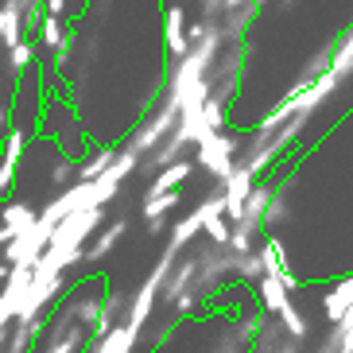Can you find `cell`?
<instances>
[{"mask_svg": "<svg viewBox=\"0 0 353 353\" xmlns=\"http://www.w3.org/2000/svg\"><path fill=\"white\" fill-rule=\"evenodd\" d=\"M237 148L241 140L229 136L225 128H210L202 140H198V163L206 167L214 179H225L233 167H237Z\"/></svg>", "mask_w": 353, "mask_h": 353, "instance_id": "6da1fadb", "label": "cell"}, {"mask_svg": "<svg viewBox=\"0 0 353 353\" xmlns=\"http://www.w3.org/2000/svg\"><path fill=\"white\" fill-rule=\"evenodd\" d=\"M288 221V194H283V187H276V194H272L268 202V214H264V225H283Z\"/></svg>", "mask_w": 353, "mask_h": 353, "instance_id": "8fae6325", "label": "cell"}, {"mask_svg": "<svg viewBox=\"0 0 353 353\" xmlns=\"http://www.w3.org/2000/svg\"><path fill=\"white\" fill-rule=\"evenodd\" d=\"M245 4H252V0H221V16H225V12H237V8H245Z\"/></svg>", "mask_w": 353, "mask_h": 353, "instance_id": "9a60e30c", "label": "cell"}, {"mask_svg": "<svg viewBox=\"0 0 353 353\" xmlns=\"http://www.w3.org/2000/svg\"><path fill=\"white\" fill-rule=\"evenodd\" d=\"M264 272H268V268H264V256H260V252H241V256H237V276L245 283H256Z\"/></svg>", "mask_w": 353, "mask_h": 353, "instance_id": "30bf717a", "label": "cell"}, {"mask_svg": "<svg viewBox=\"0 0 353 353\" xmlns=\"http://www.w3.org/2000/svg\"><path fill=\"white\" fill-rule=\"evenodd\" d=\"M350 311H353V276H342V280H334L326 288V295H322V314L334 326V322H342Z\"/></svg>", "mask_w": 353, "mask_h": 353, "instance_id": "277c9868", "label": "cell"}, {"mask_svg": "<svg viewBox=\"0 0 353 353\" xmlns=\"http://www.w3.org/2000/svg\"><path fill=\"white\" fill-rule=\"evenodd\" d=\"M256 252L264 256V268L268 272H276V276H283V283H288L291 291H299V276L291 272V264H288V252H283V241L276 237V233H268V237L256 245Z\"/></svg>", "mask_w": 353, "mask_h": 353, "instance_id": "5b68a950", "label": "cell"}, {"mask_svg": "<svg viewBox=\"0 0 353 353\" xmlns=\"http://www.w3.org/2000/svg\"><path fill=\"white\" fill-rule=\"evenodd\" d=\"M206 233L214 245H229V237H233V229H229V214H218V218L206 221Z\"/></svg>", "mask_w": 353, "mask_h": 353, "instance_id": "4fadbf2b", "label": "cell"}, {"mask_svg": "<svg viewBox=\"0 0 353 353\" xmlns=\"http://www.w3.org/2000/svg\"><path fill=\"white\" fill-rule=\"evenodd\" d=\"M311 353H342V350H338V342H334V334H330V338H326V342H319Z\"/></svg>", "mask_w": 353, "mask_h": 353, "instance_id": "5bb4252c", "label": "cell"}, {"mask_svg": "<svg viewBox=\"0 0 353 353\" xmlns=\"http://www.w3.org/2000/svg\"><path fill=\"white\" fill-rule=\"evenodd\" d=\"M330 334H334V342H338V350H342V353H353V311L345 314L342 322H334Z\"/></svg>", "mask_w": 353, "mask_h": 353, "instance_id": "7c38bea8", "label": "cell"}, {"mask_svg": "<svg viewBox=\"0 0 353 353\" xmlns=\"http://www.w3.org/2000/svg\"><path fill=\"white\" fill-rule=\"evenodd\" d=\"M252 187H256V171H252V167H245V163H237L225 179H221V194H225L229 221L241 218V210H245V202H249Z\"/></svg>", "mask_w": 353, "mask_h": 353, "instance_id": "7a4b0ae2", "label": "cell"}, {"mask_svg": "<svg viewBox=\"0 0 353 353\" xmlns=\"http://www.w3.org/2000/svg\"><path fill=\"white\" fill-rule=\"evenodd\" d=\"M272 194H276V187H264V183H256V187H252V194H249V202H245V210H241V218L260 221V225H264V214H268ZM241 218H237V221H241Z\"/></svg>", "mask_w": 353, "mask_h": 353, "instance_id": "ba28073f", "label": "cell"}, {"mask_svg": "<svg viewBox=\"0 0 353 353\" xmlns=\"http://www.w3.org/2000/svg\"><path fill=\"white\" fill-rule=\"evenodd\" d=\"M252 288H256L260 307H264L268 314H276V319L283 314V307H288L291 295H295V291H291L288 283H283V276H276V272H264V276H260V280L252 283Z\"/></svg>", "mask_w": 353, "mask_h": 353, "instance_id": "3957f363", "label": "cell"}, {"mask_svg": "<svg viewBox=\"0 0 353 353\" xmlns=\"http://www.w3.org/2000/svg\"><path fill=\"white\" fill-rule=\"evenodd\" d=\"M280 322H283V330H288V334H295L299 342H303V338H311V322L303 319V311L295 307V303H288V307H283Z\"/></svg>", "mask_w": 353, "mask_h": 353, "instance_id": "9c48e42d", "label": "cell"}, {"mask_svg": "<svg viewBox=\"0 0 353 353\" xmlns=\"http://www.w3.org/2000/svg\"><path fill=\"white\" fill-rule=\"evenodd\" d=\"M280 4H283V8H291V4H295V0H280Z\"/></svg>", "mask_w": 353, "mask_h": 353, "instance_id": "2e32d148", "label": "cell"}, {"mask_svg": "<svg viewBox=\"0 0 353 353\" xmlns=\"http://www.w3.org/2000/svg\"><path fill=\"white\" fill-rule=\"evenodd\" d=\"M198 163V159H194ZM194 163H183V159H179V163H171L163 171V175L156 179V187H152V194H167V190H179L183 187V183H187L190 175H194Z\"/></svg>", "mask_w": 353, "mask_h": 353, "instance_id": "52a82bcc", "label": "cell"}, {"mask_svg": "<svg viewBox=\"0 0 353 353\" xmlns=\"http://www.w3.org/2000/svg\"><path fill=\"white\" fill-rule=\"evenodd\" d=\"M190 32H187V12L183 8H167V51L175 54V59H183V54H190Z\"/></svg>", "mask_w": 353, "mask_h": 353, "instance_id": "8992f818", "label": "cell"}]
</instances>
